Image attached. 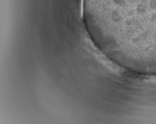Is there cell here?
I'll return each instance as SVG.
<instances>
[{
  "label": "cell",
  "instance_id": "6da1fadb",
  "mask_svg": "<svg viewBox=\"0 0 156 124\" xmlns=\"http://www.w3.org/2000/svg\"><path fill=\"white\" fill-rule=\"evenodd\" d=\"M140 2H141L142 3L145 4H147V3L148 2V0H140Z\"/></svg>",
  "mask_w": 156,
  "mask_h": 124
}]
</instances>
